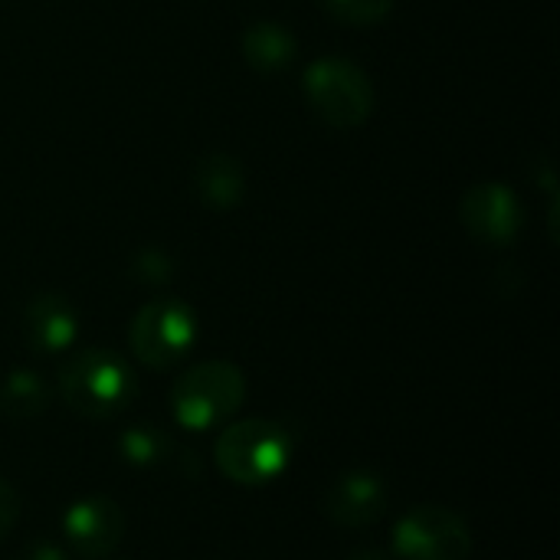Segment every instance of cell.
Listing matches in <instances>:
<instances>
[{"mask_svg":"<svg viewBox=\"0 0 560 560\" xmlns=\"http://www.w3.org/2000/svg\"><path fill=\"white\" fill-rule=\"evenodd\" d=\"M59 390L62 400L92 420H105L121 413L135 400V371L128 368L125 358L105 351V348H89L72 354L62 371H59Z\"/></svg>","mask_w":560,"mask_h":560,"instance_id":"cell-1","label":"cell"},{"mask_svg":"<svg viewBox=\"0 0 560 560\" xmlns=\"http://www.w3.org/2000/svg\"><path fill=\"white\" fill-rule=\"evenodd\" d=\"M292 436L272 420H243L220 433L213 456L217 469L236 486H269L292 459Z\"/></svg>","mask_w":560,"mask_h":560,"instance_id":"cell-2","label":"cell"},{"mask_svg":"<svg viewBox=\"0 0 560 560\" xmlns=\"http://www.w3.org/2000/svg\"><path fill=\"white\" fill-rule=\"evenodd\" d=\"M246 400V377L230 361H207L190 368L171 387V413L177 427L203 433L230 420Z\"/></svg>","mask_w":560,"mask_h":560,"instance_id":"cell-3","label":"cell"},{"mask_svg":"<svg viewBox=\"0 0 560 560\" xmlns=\"http://www.w3.org/2000/svg\"><path fill=\"white\" fill-rule=\"evenodd\" d=\"M305 95L312 112L331 128H358L374 105L371 79L345 59H318L305 72Z\"/></svg>","mask_w":560,"mask_h":560,"instance_id":"cell-4","label":"cell"},{"mask_svg":"<svg viewBox=\"0 0 560 560\" xmlns=\"http://www.w3.org/2000/svg\"><path fill=\"white\" fill-rule=\"evenodd\" d=\"M197 341V315L180 299L148 302L128 331V345L135 358L154 371L177 364Z\"/></svg>","mask_w":560,"mask_h":560,"instance_id":"cell-5","label":"cell"},{"mask_svg":"<svg viewBox=\"0 0 560 560\" xmlns=\"http://www.w3.org/2000/svg\"><path fill=\"white\" fill-rule=\"evenodd\" d=\"M472 551V532L463 515L420 505L394 525V555L400 560H466Z\"/></svg>","mask_w":560,"mask_h":560,"instance_id":"cell-6","label":"cell"},{"mask_svg":"<svg viewBox=\"0 0 560 560\" xmlns=\"http://www.w3.org/2000/svg\"><path fill=\"white\" fill-rule=\"evenodd\" d=\"M62 535L69 548L82 558H105L125 538V512L115 499L89 495L66 509Z\"/></svg>","mask_w":560,"mask_h":560,"instance_id":"cell-7","label":"cell"},{"mask_svg":"<svg viewBox=\"0 0 560 560\" xmlns=\"http://www.w3.org/2000/svg\"><path fill=\"white\" fill-rule=\"evenodd\" d=\"M390 505V492L381 476L354 469L331 482L325 492V515L341 528H364L374 525Z\"/></svg>","mask_w":560,"mask_h":560,"instance_id":"cell-8","label":"cell"},{"mask_svg":"<svg viewBox=\"0 0 560 560\" xmlns=\"http://www.w3.org/2000/svg\"><path fill=\"white\" fill-rule=\"evenodd\" d=\"M463 223L476 240L505 246L522 230V210L515 194L502 184H476L463 197Z\"/></svg>","mask_w":560,"mask_h":560,"instance_id":"cell-9","label":"cell"},{"mask_svg":"<svg viewBox=\"0 0 560 560\" xmlns=\"http://www.w3.org/2000/svg\"><path fill=\"white\" fill-rule=\"evenodd\" d=\"M75 331H79V318L62 295L52 292L36 295L23 312V335L33 351L59 354L75 341Z\"/></svg>","mask_w":560,"mask_h":560,"instance_id":"cell-10","label":"cell"},{"mask_svg":"<svg viewBox=\"0 0 560 560\" xmlns=\"http://www.w3.org/2000/svg\"><path fill=\"white\" fill-rule=\"evenodd\" d=\"M194 190L207 207L226 210L243 197V167L226 154H207L194 167Z\"/></svg>","mask_w":560,"mask_h":560,"instance_id":"cell-11","label":"cell"},{"mask_svg":"<svg viewBox=\"0 0 560 560\" xmlns=\"http://www.w3.org/2000/svg\"><path fill=\"white\" fill-rule=\"evenodd\" d=\"M118 453L135 469H158V466H174L184 450L174 446V440L164 430H158L151 423H141V427H128L121 433Z\"/></svg>","mask_w":560,"mask_h":560,"instance_id":"cell-12","label":"cell"},{"mask_svg":"<svg viewBox=\"0 0 560 560\" xmlns=\"http://www.w3.org/2000/svg\"><path fill=\"white\" fill-rule=\"evenodd\" d=\"M292 36L279 23H256L243 33V56L259 72H279L292 59Z\"/></svg>","mask_w":560,"mask_h":560,"instance_id":"cell-13","label":"cell"},{"mask_svg":"<svg viewBox=\"0 0 560 560\" xmlns=\"http://www.w3.org/2000/svg\"><path fill=\"white\" fill-rule=\"evenodd\" d=\"M49 407V390L39 374L33 371H13L0 384V410L13 420H33Z\"/></svg>","mask_w":560,"mask_h":560,"instance_id":"cell-14","label":"cell"},{"mask_svg":"<svg viewBox=\"0 0 560 560\" xmlns=\"http://www.w3.org/2000/svg\"><path fill=\"white\" fill-rule=\"evenodd\" d=\"M322 7L341 20V23H351V26H371V23H381L394 0H322Z\"/></svg>","mask_w":560,"mask_h":560,"instance_id":"cell-15","label":"cell"},{"mask_svg":"<svg viewBox=\"0 0 560 560\" xmlns=\"http://www.w3.org/2000/svg\"><path fill=\"white\" fill-rule=\"evenodd\" d=\"M20 492L7 482V479H0V541L13 532V525H16V518H20Z\"/></svg>","mask_w":560,"mask_h":560,"instance_id":"cell-16","label":"cell"},{"mask_svg":"<svg viewBox=\"0 0 560 560\" xmlns=\"http://www.w3.org/2000/svg\"><path fill=\"white\" fill-rule=\"evenodd\" d=\"M23 560H69L66 555H62V548H56V545H33L26 555H23Z\"/></svg>","mask_w":560,"mask_h":560,"instance_id":"cell-17","label":"cell"},{"mask_svg":"<svg viewBox=\"0 0 560 560\" xmlns=\"http://www.w3.org/2000/svg\"><path fill=\"white\" fill-rule=\"evenodd\" d=\"M348 560H390L384 551H374V548H364V551H354Z\"/></svg>","mask_w":560,"mask_h":560,"instance_id":"cell-18","label":"cell"}]
</instances>
